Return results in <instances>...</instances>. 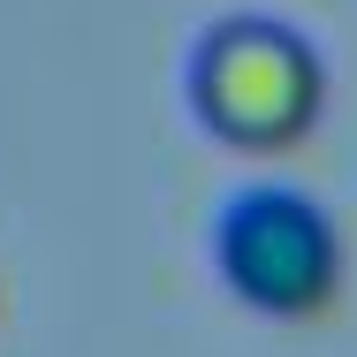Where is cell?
Listing matches in <instances>:
<instances>
[{
    "label": "cell",
    "mask_w": 357,
    "mask_h": 357,
    "mask_svg": "<svg viewBox=\"0 0 357 357\" xmlns=\"http://www.w3.org/2000/svg\"><path fill=\"white\" fill-rule=\"evenodd\" d=\"M190 114L236 152H289L327 114V61L274 15H228L190 54Z\"/></svg>",
    "instance_id": "6da1fadb"
},
{
    "label": "cell",
    "mask_w": 357,
    "mask_h": 357,
    "mask_svg": "<svg viewBox=\"0 0 357 357\" xmlns=\"http://www.w3.org/2000/svg\"><path fill=\"white\" fill-rule=\"evenodd\" d=\"M213 266L251 312L266 319H319L342 289V228L319 198L259 183L228 198L213 228Z\"/></svg>",
    "instance_id": "7a4b0ae2"
}]
</instances>
